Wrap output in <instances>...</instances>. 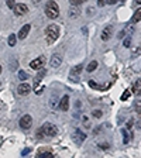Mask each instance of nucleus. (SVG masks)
<instances>
[{
    "instance_id": "f03ea898",
    "label": "nucleus",
    "mask_w": 141,
    "mask_h": 158,
    "mask_svg": "<svg viewBox=\"0 0 141 158\" xmlns=\"http://www.w3.org/2000/svg\"><path fill=\"white\" fill-rule=\"evenodd\" d=\"M45 14L50 19H56L59 16V7H58V4L55 3L54 0L47 1V4H45Z\"/></svg>"
},
{
    "instance_id": "2f4dec72",
    "label": "nucleus",
    "mask_w": 141,
    "mask_h": 158,
    "mask_svg": "<svg viewBox=\"0 0 141 158\" xmlns=\"http://www.w3.org/2000/svg\"><path fill=\"white\" fill-rule=\"evenodd\" d=\"M37 137H38V138H43V137H44V134H43V131H41V128H38V130H37Z\"/></svg>"
},
{
    "instance_id": "7c9ffc66",
    "label": "nucleus",
    "mask_w": 141,
    "mask_h": 158,
    "mask_svg": "<svg viewBox=\"0 0 141 158\" xmlns=\"http://www.w3.org/2000/svg\"><path fill=\"white\" fill-rule=\"evenodd\" d=\"M123 136H124V144H127L129 143V136H127V131L126 130H123Z\"/></svg>"
},
{
    "instance_id": "1a4fd4ad",
    "label": "nucleus",
    "mask_w": 141,
    "mask_h": 158,
    "mask_svg": "<svg viewBox=\"0 0 141 158\" xmlns=\"http://www.w3.org/2000/svg\"><path fill=\"white\" fill-rule=\"evenodd\" d=\"M14 13L17 14V16H24L27 11H28V9H27V6L25 4H23V3H19V4H16L14 6Z\"/></svg>"
},
{
    "instance_id": "bb28decb",
    "label": "nucleus",
    "mask_w": 141,
    "mask_h": 158,
    "mask_svg": "<svg viewBox=\"0 0 141 158\" xmlns=\"http://www.w3.org/2000/svg\"><path fill=\"white\" fill-rule=\"evenodd\" d=\"M123 45H124L126 48H130V45H131V38H130V37H127V38L124 40V42H123Z\"/></svg>"
},
{
    "instance_id": "72a5a7b5",
    "label": "nucleus",
    "mask_w": 141,
    "mask_h": 158,
    "mask_svg": "<svg viewBox=\"0 0 141 158\" xmlns=\"http://www.w3.org/2000/svg\"><path fill=\"white\" fill-rule=\"evenodd\" d=\"M99 147L102 148V150H107V148H109V144H99Z\"/></svg>"
},
{
    "instance_id": "c85d7f7f",
    "label": "nucleus",
    "mask_w": 141,
    "mask_h": 158,
    "mask_svg": "<svg viewBox=\"0 0 141 158\" xmlns=\"http://www.w3.org/2000/svg\"><path fill=\"white\" fill-rule=\"evenodd\" d=\"M106 4H107V0H98L99 7H103V6H106Z\"/></svg>"
},
{
    "instance_id": "ea45409f",
    "label": "nucleus",
    "mask_w": 141,
    "mask_h": 158,
    "mask_svg": "<svg viewBox=\"0 0 141 158\" xmlns=\"http://www.w3.org/2000/svg\"><path fill=\"white\" fill-rule=\"evenodd\" d=\"M135 3H138V4H141V0H135Z\"/></svg>"
},
{
    "instance_id": "a211bd4d",
    "label": "nucleus",
    "mask_w": 141,
    "mask_h": 158,
    "mask_svg": "<svg viewBox=\"0 0 141 158\" xmlns=\"http://www.w3.org/2000/svg\"><path fill=\"white\" fill-rule=\"evenodd\" d=\"M44 75H45V71H44V69H41V74H38L37 76H35V81H34V86H35V88H37V86H38V83L43 81V76H44Z\"/></svg>"
},
{
    "instance_id": "7ed1b4c3",
    "label": "nucleus",
    "mask_w": 141,
    "mask_h": 158,
    "mask_svg": "<svg viewBox=\"0 0 141 158\" xmlns=\"http://www.w3.org/2000/svg\"><path fill=\"white\" fill-rule=\"evenodd\" d=\"M41 131H43L44 137H45V136H47V137H55V136L58 134V128H56L54 124H51V123H45V124H43Z\"/></svg>"
},
{
    "instance_id": "6ab92c4d",
    "label": "nucleus",
    "mask_w": 141,
    "mask_h": 158,
    "mask_svg": "<svg viewBox=\"0 0 141 158\" xmlns=\"http://www.w3.org/2000/svg\"><path fill=\"white\" fill-rule=\"evenodd\" d=\"M96 68H98V62H96V61H92V62L86 66V71H87V72H93Z\"/></svg>"
},
{
    "instance_id": "4468645a",
    "label": "nucleus",
    "mask_w": 141,
    "mask_h": 158,
    "mask_svg": "<svg viewBox=\"0 0 141 158\" xmlns=\"http://www.w3.org/2000/svg\"><path fill=\"white\" fill-rule=\"evenodd\" d=\"M141 21V9H137V10L134 11V14H133V17H131L130 23L131 24H134V23H138Z\"/></svg>"
},
{
    "instance_id": "aec40b11",
    "label": "nucleus",
    "mask_w": 141,
    "mask_h": 158,
    "mask_svg": "<svg viewBox=\"0 0 141 158\" xmlns=\"http://www.w3.org/2000/svg\"><path fill=\"white\" fill-rule=\"evenodd\" d=\"M38 157H47V158H52V152L51 151H40Z\"/></svg>"
},
{
    "instance_id": "6e6552de",
    "label": "nucleus",
    "mask_w": 141,
    "mask_h": 158,
    "mask_svg": "<svg viewBox=\"0 0 141 158\" xmlns=\"http://www.w3.org/2000/svg\"><path fill=\"white\" fill-rule=\"evenodd\" d=\"M50 63H51V66H52V68H59V66H61V63H62V57H61L59 54H54V55L51 57Z\"/></svg>"
},
{
    "instance_id": "f3484780",
    "label": "nucleus",
    "mask_w": 141,
    "mask_h": 158,
    "mask_svg": "<svg viewBox=\"0 0 141 158\" xmlns=\"http://www.w3.org/2000/svg\"><path fill=\"white\" fill-rule=\"evenodd\" d=\"M89 86H90V88H93V89H100V90H106V89L109 88V85L100 86V85H98L96 82H93V81H90V82H89Z\"/></svg>"
},
{
    "instance_id": "ddd939ff",
    "label": "nucleus",
    "mask_w": 141,
    "mask_h": 158,
    "mask_svg": "<svg viewBox=\"0 0 141 158\" xmlns=\"http://www.w3.org/2000/svg\"><path fill=\"white\" fill-rule=\"evenodd\" d=\"M59 107L64 110V112H66L68 109H69V96L65 95L61 100H59Z\"/></svg>"
},
{
    "instance_id": "2eb2a0df",
    "label": "nucleus",
    "mask_w": 141,
    "mask_h": 158,
    "mask_svg": "<svg viewBox=\"0 0 141 158\" xmlns=\"http://www.w3.org/2000/svg\"><path fill=\"white\" fill-rule=\"evenodd\" d=\"M133 92H134L135 95H140L141 93V78H138V79L134 82V85H133Z\"/></svg>"
},
{
    "instance_id": "c756f323",
    "label": "nucleus",
    "mask_w": 141,
    "mask_h": 158,
    "mask_svg": "<svg viewBox=\"0 0 141 158\" xmlns=\"http://www.w3.org/2000/svg\"><path fill=\"white\" fill-rule=\"evenodd\" d=\"M102 115H103V113H102V110H95V112H93V117H102Z\"/></svg>"
},
{
    "instance_id": "0eeeda50",
    "label": "nucleus",
    "mask_w": 141,
    "mask_h": 158,
    "mask_svg": "<svg viewBox=\"0 0 141 158\" xmlns=\"http://www.w3.org/2000/svg\"><path fill=\"white\" fill-rule=\"evenodd\" d=\"M72 137H74V141H75V143L82 144V143L85 141V138H86V134H85V133H82L79 128H76L75 131H74V136H72Z\"/></svg>"
},
{
    "instance_id": "a19ab883",
    "label": "nucleus",
    "mask_w": 141,
    "mask_h": 158,
    "mask_svg": "<svg viewBox=\"0 0 141 158\" xmlns=\"http://www.w3.org/2000/svg\"><path fill=\"white\" fill-rule=\"evenodd\" d=\"M0 74H1V65H0Z\"/></svg>"
},
{
    "instance_id": "5701e85b",
    "label": "nucleus",
    "mask_w": 141,
    "mask_h": 158,
    "mask_svg": "<svg viewBox=\"0 0 141 158\" xmlns=\"http://www.w3.org/2000/svg\"><path fill=\"white\" fill-rule=\"evenodd\" d=\"M86 0H69V3L72 4V6H80L82 3H85Z\"/></svg>"
},
{
    "instance_id": "f8f14e48",
    "label": "nucleus",
    "mask_w": 141,
    "mask_h": 158,
    "mask_svg": "<svg viewBox=\"0 0 141 158\" xmlns=\"http://www.w3.org/2000/svg\"><path fill=\"white\" fill-rule=\"evenodd\" d=\"M111 34H113V27H111V26H107V27L103 30V32H102V40H103V41L110 40Z\"/></svg>"
},
{
    "instance_id": "a878e982",
    "label": "nucleus",
    "mask_w": 141,
    "mask_h": 158,
    "mask_svg": "<svg viewBox=\"0 0 141 158\" xmlns=\"http://www.w3.org/2000/svg\"><path fill=\"white\" fill-rule=\"evenodd\" d=\"M130 95H131L130 90H126V92H124V93L121 95V97H120V99H121V100H127V99L130 97Z\"/></svg>"
},
{
    "instance_id": "9b49d317",
    "label": "nucleus",
    "mask_w": 141,
    "mask_h": 158,
    "mask_svg": "<svg viewBox=\"0 0 141 158\" xmlns=\"http://www.w3.org/2000/svg\"><path fill=\"white\" fill-rule=\"evenodd\" d=\"M30 30H31V26H30V24H25V26L23 27L21 30L19 31V35H17V37H19L20 40H24V38H25V37L28 35V32H30Z\"/></svg>"
},
{
    "instance_id": "393cba45",
    "label": "nucleus",
    "mask_w": 141,
    "mask_h": 158,
    "mask_svg": "<svg viewBox=\"0 0 141 158\" xmlns=\"http://www.w3.org/2000/svg\"><path fill=\"white\" fill-rule=\"evenodd\" d=\"M19 78H20L21 81H25V79H28V75L25 74L24 71H19Z\"/></svg>"
},
{
    "instance_id": "58836bf2",
    "label": "nucleus",
    "mask_w": 141,
    "mask_h": 158,
    "mask_svg": "<svg viewBox=\"0 0 141 158\" xmlns=\"http://www.w3.org/2000/svg\"><path fill=\"white\" fill-rule=\"evenodd\" d=\"M40 1H41V0H33V4L37 6V4H40Z\"/></svg>"
},
{
    "instance_id": "4be33fe9",
    "label": "nucleus",
    "mask_w": 141,
    "mask_h": 158,
    "mask_svg": "<svg viewBox=\"0 0 141 158\" xmlns=\"http://www.w3.org/2000/svg\"><path fill=\"white\" fill-rule=\"evenodd\" d=\"M56 103H58V97L54 95L51 99H50V106H51V107H55V106H56Z\"/></svg>"
},
{
    "instance_id": "e433bc0d",
    "label": "nucleus",
    "mask_w": 141,
    "mask_h": 158,
    "mask_svg": "<svg viewBox=\"0 0 141 158\" xmlns=\"http://www.w3.org/2000/svg\"><path fill=\"white\" fill-rule=\"evenodd\" d=\"M117 0H107V4H116Z\"/></svg>"
},
{
    "instance_id": "473e14b6",
    "label": "nucleus",
    "mask_w": 141,
    "mask_h": 158,
    "mask_svg": "<svg viewBox=\"0 0 141 158\" xmlns=\"http://www.w3.org/2000/svg\"><path fill=\"white\" fill-rule=\"evenodd\" d=\"M31 152V148H25V150H23V155H27V154H30Z\"/></svg>"
},
{
    "instance_id": "dca6fc26",
    "label": "nucleus",
    "mask_w": 141,
    "mask_h": 158,
    "mask_svg": "<svg viewBox=\"0 0 141 158\" xmlns=\"http://www.w3.org/2000/svg\"><path fill=\"white\" fill-rule=\"evenodd\" d=\"M79 14H80V10L78 9V6H72L71 10H69V17L71 19H76Z\"/></svg>"
},
{
    "instance_id": "39448f33",
    "label": "nucleus",
    "mask_w": 141,
    "mask_h": 158,
    "mask_svg": "<svg viewBox=\"0 0 141 158\" xmlns=\"http://www.w3.org/2000/svg\"><path fill=\"white\" fill-rule=\"evenodd\" d=\"M44 65H45V58L44 57H40V58H35L34 61L30 62V68H33L35 71H40V69H43Z\"/></svg>"
},
{
    "instance_id": "9d476101",
    "label": "nucleus",
    "mask_w": 141,
    "mask_h": 158,
    "mask_svg": "<svg viewBox=\"0 0 141 158\" xmlns=\"http://www.w3.org/2000/svg\"><path fill=\"white\" fill-rule=\"evenodd\" d=\"M30 90H31V86H30L28 83H21L19 88H17V93H19V95H21V96L28 95V93H30Z\"/></svg>"
},
{
    "instance_id": "4c0bfd02",
    "label": "nucleus",
    "mask_w": 141,
    "mask_h": 158,
    "mask_svg": "<svg viewBox=\"0 0 141 158\" xmlns=\"http://www.w3.org/2000/svg\"><path fill=\"white\" fill-rule=\"evenodd\" d=\"M87 14H89V16H92V14H93V9H92V7H89V9H87Z\"/></svg>"
},
{
    "instance_id": "f704fd0d",
    "label": "nucleus",
    "mask_w": 141,
    "mask_h": 158,
    "mask_svg": "<svg viewBox=\"0 0 141 158\" xmlns=\"http://www.w3.org/2000/svg\"><path fill=\"white\" fill-rule=\"evenodd\" d=\"M124 34H126V30H124V31H120L119 34H117V37H119V38H123V37H124Z\"/></svg>"
},
{
    "instance_id": "20e7f679",
    "label": "nucleus",
    "mask_w": 141,
    "mask_h": 158,
    "mask_svg": "<svg viewBox=\"0 0 141 158\" xmlns=\"http://www.w3.org/2000/svg\"><path fill=\"white\" fill-rule=\"evenodd\" d=\"M19 124L21 128L24 130H27V128H30V127L33 126V117L30 116V115H25V116H23L20 119V121H19Z\"/></svg>"
},
{
    "instance_id": "cd10ccee",
    "label": "nucleus",
    "mask_w": 141,
    "mask_h": 158,
    "mask_svg": "<svg viewBox=\"0 0 141 158\" xmlns=\"http://www.w3.org/2000/svg\"><path fill=\"white\" fill-rule=\"evenodd\" d=\"M6 4H7L10 9H14V6H16V0H6Z\"/></svg>"
},
{
    "instance_id": "f257e3e1",
    "label": "nucleus",
    "mask_w": 141,
    "mask_h": 158,
    "mask_svg": "<svg viewBox=\"0 0 141 158\" xmlns=\"http://www.w3.org/2000/svg\"><path fill=\"white\" fill-rule=\"evenodd\" d=\"M59 37V27L56 24H51L47 27L45 30V38H47V42L51 45L52 42H55Z\"/></svg>"
},
{
    "instance_id": "c9c22d12",
    "label": "nucleus",
    "mask_w": 141,
    "mask_h": 158,
    "mask_svg": "<svg viewBox=\"0 0 141 158\" xmlns=\"http://www.w3.org/2000/svg\"><path fill=\"white\" fill-rule=\"evenodd\" d=\"M133 121H134V120H133V119H130V121L127 123V127H129V128H131V127H133Z\"/></svg>"
},
{
    "instance_id": "b1692460",
    "label": "nucleus",
    "mask_w": 141,
    "mask_h": 158,
    "mask_svg": "<svg viewBox=\"0 0 141 158\" xmlns=\"http://www.w3.org/2000/svg\"><path fill=\"white\" fill-rule=\"evenodd\" d=\"M134 109H135L137 113H140L141 115V100H137V102L134 103Z\"/></svg>"
},
{
    "instance_id": "423d86ee",
    "label": "nucleus",
    "mask_w": 141,
    "mask_h": 158,
    "mask_svg": "<svg viewBox=\"0 0 141 158\" xmlns=\"http://www.w3.org/2000/svg\"><path fill=\"white\" fill-rule=\"evenodd\" d=\"M82 65H78V66H75L72 71H71V75H69V79L72 81V82H79V74L82 72Z\"/></svg>"
},
{
    "instance_id": "412c9836",
    "label": "nucleus",
    "mask_w": 141,
    "mask_h": 158,
    "mask_svg": "<svg viewBox=\"0 0 141 158\" xmlns=\"http://www.w3.org/2000/svg\"><path fill=\"white\" fill-rule=\"evenodd\" d=\"M9 45H10V47H14V45H16V35H14V34H10V35H9Z\"/></svg>"
}]
</instances>
